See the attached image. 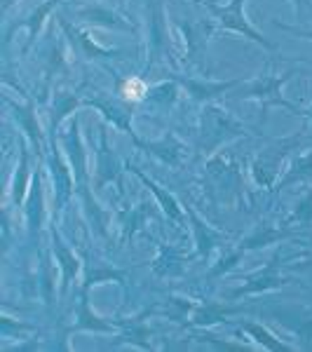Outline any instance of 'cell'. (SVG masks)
I'll use <instances>...</instances> for the list:
<instances>
[{
    "instance_id": "cell-11",
    "label": "cell",
    "mask_w": 312,
    "mask_h": 352,
    "mask_svg": "<svg viewBox=\"0 0 312 352\" xmlns=\"http://www.w3.org/2000/svg\"><path fill=\"white\" fill-rule=\"evenodd\" d=\"M78 14V19L87 26H96V28H109V31H122V33H134L136 26L132 24V19H127L124 14H120L118 10L106 8V5H78L73 8Z\"/></svg>"
},
{
    "instance_id": "cell-7",
    "label": "cell",
    "mask_w": 312,
    "mask_h": 352,
    "mask_svg": "<svg viewBox=\"0 0 312 352\" xmlns=\"http://www.w3.org/2000/svg\"><path fill=\"white\" fill-rule=\"evenodd\" d=\"M216 21H177V31L183 41V64L188 68H195V71H204V64H207V43L212 36H219L216 31Z\"/></svg>"
},
{
    "instance_id": "cell-5",
    "label": "cell",
    "mask_w": 312,
    "mask_h": 352,
    "mask_svg": "<svg viewBox=\"0 0 312 352\" xmlns=\"http://www.w3.org/2000/svg\"><path fill=\"white\" fill-rule=\"evenodd\" d=\"M56 134H49V153H47V167L52 176V190H54V217L59 219L66 212L68 202L76 195V176H73L71 162H68L64 148H56Z\"/></svg>"
},
{
    "instance_id": "cell-20",
    "label": "cell",
    "mask_w": 312,
    "mask_h": 352,
    "mask_svg": "<svg viewBox=\"0 0 312 352\" xmlns=\"http://www.w3.org/2000/svg\"><path fill=\"white\" fill-rule=\"evenodd\" d=\"M132 174L139 176V179H141V184H144L146 188H148V190L153 192V195H155L157 207L162 209V214H164V217H167L169 221H172V223H177L179 228H183V226H186V217H188V212H186V209L181 207V202L177 200V197H174L169 190H164L162 186H157L155 181H151L146 174H141L136 167H132Z\"/></svg>"
},
{
    "instance_id": "cell-16",
    "label": "cell",
    "mask_w": 312,
    "mask_h": 352,
    "mask_svg": "<svg viewBox=\"0 0 312 352\" xmlns=\"http://www.w3.org/2000/svg\"><path fill=\"white\" fill-rule=\"evenodd\" d=\"M109 124H101L99 129V148H96V167H94V179L96 186L104 188V186L113 184V181L120 179V169L122 164L118 162V157L113 155L111 146H109V132H106Z\"/></svg>"
},
{
    "instance_id": "cell-15",
    "label": "cell",
    "mask_w": 312,
    "mask_h": 352,
    "mask_svg": "<svg viewBox=\"0 0 312 352\" xmlns=\"http://www.w3.org/2000/svg\"><path fill=\"white\" fill-rule=\"evenodd\" d=\"M177 82L181 87L188 92V96L197 104H212L216 96L230 92V89L240 87L242 85V78L237 80H228V82H216V80H209V78H183V76H177Z\"/></svg>"
},
{
    "instance_id": "cell-4",
    "label": "cell",
    "mask_w": 312,
    "mask_h": 352,
    "mask_svg": "<svg viewBox=\"0 0 312 352\" xmlns=\"http://www.w3.org/2000/svg\"><path fill=\"white\" fill-rule=\"evenodd\" d=\"M146 71L155 68L162 59H169L172 50V31L167 24V12H164L162 0H148L146 3Z\"/></svg>"
},
{
    "instance_id": "cell-3",
    "label": "cell",
    "mask_w": 312,
    "mask_h": 352,
    "mask_svg": "<svg viewBox=\"0 0 312 352\" xmlns=\"http://www.w3.org/2000/svg\"><path fill=\"white\" fill-rule=\"evenodd\" d=\"M245 3L247 0H228L225 5H216L214 0H204L202 5L212 12L219 33H235V36H242V38H247V41L256 43L258 47L268 50V52H275L277 50L275 45L249 21Z\"/></svg>"
},
{
    "instance_id": "cell-23",
    "label": "cell",
    "mask_w": 312,
    "mask_h": 352,
    "mask_svg": "<svg viewBox=\"0 0 312 352\" xmlns=\"http://www.w3.org/2000/svg\"><path fill=\"white\" fill-rule=\"evenodd\" d=\"M310 179H312V151L303 153V155H296L291 164H287L285 176H280L275 190H285L293 184H308Z\"/></svg>"
},
{
    "instance_id": "cell-22",
    "label": "cell",
    "mask_w": 312,
    "mask_h": 352,
    "mask_svg": "<svg viewBox=\"0 0 312 352\" xmlns=\"http://www.w3.org/2000/svg\"><path fill=\"white\" fill-rule=\"evenodd\" d=\"M240 329H242V333H247L252 343H256L258 348H263L268 352H291V350H296L291 343L277 338L268 327L258 324V322H242Z\"/></svg>"
},
{
    "instance_id": "cell-8",
    "label": "cell",
    "mask_w": 312,
    "mask_h": 352,
    "mask_svg": "<svg viewBox=\"0 0 312 352\" xmlns=\"http://www.w3.org/2000/svg\"><path fill=\"white\" fill-rule=\"evenodd\" d=\"M82 104L87 109H94L96 113H101L106 122L113 124L118 132H124L127 136H132V141L141 148V141L134 132L132 116H134V104L124 101L122 96H109V94H96V96H85Z\"/></svg>"
},
{
    "instance_id": "cell-1",
    "label": "cell",
    "mask_w": 312,
    "mask_h": 352,
    "mask_svg": "<svg viewBox=\"0 0 312 352\" xmlns=\"http://www.w3.org/2000/svg\"><path fill=\"white\" fill-rule=\"evenodd\" d=\"M293 76H296L293 68L280 76V73L275 71V64H272V61H265L263 71H260L258 76H254L252 80H242L237 96H240V99H247V101H256L260 106V111H263V118L270 109H285L300 118L303 111H298L291 101H287L285 92H282V89H285V82L291 80Z\"/></svg>"
},
{
    "instance_id": "cell-19",
    "label": "cell",
    "mask_w": 312,
    "mask_h": 352,
    "mask_svg": "<svg viewBox=\"0 0 312 352\" xmlns=\"http://www.w3.org/2000/svg\"><path fill=\"white\" fill-rule=\"evenodd\" d=\"M73 331H89V333H113L115 324H109L101 315H96L89 305V285L82 282L80 298H78V312H76V324Z\"/></svg>"
},
{
    "instance_id": "cell-14",
    "label": "cell",
    "mask_w": 312,
    "mask_h": 352,
    "mask_svg": "<svg viewBox=\"0 0 312 352\" xmlns=\"http://www.w3.org/2000/svg\"><path fill=\"white\" fill-rule=\"evenodd\" d=\"M10 109V116L14 118L16 127L24 132V136L31 141L33 151L36 153H43L45 148V134L41 129V122H38V113H36V104L33 99H26V104H14L12 99H5Z\"/></svg>"
},
{
    "instance_id": "cell-18",
    "label": "cell",
    "mask_w": 312,
    "mask_h": 352,
    "mask_svg": "<svg viewBox=\"0 0 312 352\" xmlns=\"http://www.w3.org/2000/svg\"><path fill=\"white\" fill-rule=\"evenodd\" d=\"M285 285H289V280L282 275L280 270H277V258H272L260 272H256V275H249L245 285L232 292V298L252 296V294H263V292H270V289H280Z\"/></svg>"
},
{
    "instance_id": "cell-30",
    "label": "cell",
    "mask_w": 312,
    "mask_h": 352,
    "mask_svg": "<svg viewBox=\"0 0 312 352\" xmlns=\"http://www.w3.org/2000/svg\"><path fill=\"white\" fill-rule=\"evenodd\" d=\"M272 24H275V28H280V31L291 33V36H296V38H305V41H312V31H308V28L289 26V24H282V21H272Z\"/></svg>"
},
{
    "instance_id": "cell-10",
    "label": "cell",
    "mask_w": 312,
    "mask_h": 352,
    "mask_svg": "<svg viewBox=\"0 0 312 352\" xmlns=\"http://www.w3.org/2000/svg\"><path fill=\"white\" fill-rule=\"evenodd\" d=\"M54 21H56V26L61 28V33H64L66 41L71 43L73 52H76L78 56H82V59L104 61V59H113V56L120 54V50H111V47H104V45L96 43L89 31H85V28H78V26L68 24V19H66L64 14H56Z\"/></svg>"
},
{
    "instance_id": "cell-29",
    "label": "cell",
    "mask_w": 312,
    "mask_h": 352,
    "mask_svg": "<svg viewBox=\"0 0 312 352\" xmlns=\"http://www.w3.org/2000/svg\"><path fill=\"white\" fill-rule=\"evenodd\" d=\"M296 10V21L298 24H308L312 21V0H289Z\"/></svg>"
},
{
    "instance_id": "cell-32",
    "label": "cell",
    "mask_w": 312,
    "mask_h": 352,
    "mask_svg": "<svg viewBox=\"0 0 312 352\" xmlns=\"http://www.w3.org/2000/svg\"><path fill=\"white\" fill-rule=\"evenodd\" d=\"M19 0H3V14H8L12 10V5H16Z\"/></svg>"
},
{
    "instance_id": "cell-26",
    "label": "cell",
    "mask_w": 312,
    "mask_h": 352,
    "mask_svg": "<svg viewBox=\"0 0 312 352\" xmlns=\"http://www.w3.org/2000/svg\"><path fill=\"white\" fill-rule=\"evenodd\" d=\"M190 214V221H192V230H195V244H197V254H200L202 258H207L209 254L214 252V247L219 244V232L214 228H209L207 223H202L200 219L195 217L192 212Z\"/></svg>"
},
{
    "instance_id": "cell-9",
    "label": "cell",
    "mask_w": 312,
    "mask_h": 352,
    "mask_svg": "<svg viewBox=\"0 0 312 352\" xmlns=\"http://www.w3.org/2000/svg\"><path fill=\"white\" fill-rule=\"evenodd\" d=\"M296 139L277 141L272 148H265L256 160L252 162V174L258 186H263V188H268V190H275L277 181H280V176H282V162H285V157L289 155V151H291Z\"/></svg>"
},
{
    "instance_id": "cell-33",
    "label": "cell",
    "mask_w": 312,
    "mask_h": 352,
    "mask_svg": "<svg viewBox=\"0 0 312 352\" xmlns=\"http://www.w3.org/2000/svg\"><path fill=\"white\" fill-rule=\"evenodd\" d=\"M195 3H204V0H195Z\"/></svg>"
},
{
    "instance_id": "cell-13",
    "label": "cell",
    "mask_w": 312,
    "mask_h": 352,
    "mask_svg": "<svg viewBox=\"0 0 312 352\" xmlns=\"http://www.w3.org/2000/svg\"><path fill=\"white\" fill-rule=\"evenodd\" d=\"M49 235H52V252H54V258H56V268H59V272H61L59 294L64 296V294L68 292V287L73 285V280H76V277L80 275L82 261L76 256V252H73V249L68 247V242L59 235L56 226H52V228H49Z\"/></svg>"
},
{
    "instance_id": "cell-17",
    "label": "cell",
    "mask_w": 312,
    "mask_h": 352,
    "mask_svg": "<svg viewBox=\"0 0 312 352\" xmlns=\"http://www.w3.org/2000/svg\"><path fill=\"white\" fill-rule=\"evenodd\" d=\"M61 3H64V0H41V3H38L36 8L26 14V19H21V21H16V24H14V28H26L24 54L38 43L43 26L47 24V19H52V14L56 12V8H59Z\"/></svg>"
},
{
    "instance_id": "cell-24",
    "label": "cell",
    "mask_w": 312,
    "mask_h": 352,
    "mask_svg": "<svg viewBox=\"0 0 312 352\" xmlns=\"http://www.w3.org/2000/svg\"><path fill=\"white\" fill-rule=\"evenodd\" d=\"M78 106H85L80 96L71 94V92H59L54 96L52 111H49V132L47 134H56V129L61 127V122L66 120L71 113H76Z\"/></svg>"
},
{
    "instance_id": "cell-6",
    "label": "cell",
    "mask_w": 312,
    "mask_h": 352,
    "mask_svg": "<svg viewBox=\"0 0 312 352\" xmlns=\"http://www.w3.org/2000/svg\"><path fill=\"white\" fill-rule=\"evenodd\" d=\"M245 132H247V129H242L228 111L219 109V106L207 104V109H204V116H202L200 148L212 155V153H216L221 146L228 144L230 139H235V136H242Z\"/></svg>"
},
{
    "instance_id": "cell-31",
    "label": "cell",
    "mask_w": 312,
    "mask_h": 352,
    "mask_svg": "<svg viewBox=\"0 0 312 352\" xmlns=\"http://www.w3.org/2000/svg\"><path fill=\"white\" fill-rule=\"evenodd\" d=\"M300 118L305 120V134H308L310 139H312V104L303 111V116H300Z\"/></svg>"
},
{
    "instance_id": "cell-12",
    "label": "cell",
    "mask_w": 312,
    "mask_h": 352,
    "mask_svg": "<svg viewBox=\"0 0 312 352\" xmlns=\"http://www.w3.org/2000/svg\"><path fill=\"white\" fill-rule=\"evenodd\" d=\"M24 219H26V230L28 237H38L47 219V207H45V176L43 169L33 172L31 188H28L26 202H24Z\"/></svg>"
},
{
    "instance_id": "cell-21",
    "label": "cell",
    "mask_w": 312,
    "mask_h": 352,
    "mask_svg": "<svg viewBox=\"0 0 312 352\" xmlns=\"http://www.w3.org/2000/svg\"><path fill=\"white\" fill-rule=\"evenodd\" d=\"M31 181H33L31 155H28L26 146H21L19 162H16V169H14V176H12V186H10V197H12L14 207H24L28 188H31Z\"/></svg>"
},
{
    "instance_id": "cell-27",
    "label": "cell",
    "mask_w": 312,
    "mask_h": 352,
    "mask_svg": "<svg viewBox=\"0 0 312 352\" xmlns=\"http://www.w3.org/2000/svg\"><path fill=\"white\" fill-rule=\"evenodd\" d=\"M141 148H148L151 153H155L162 162L174 164V167H179L181 155H183V144H179L177 139L172 141V136H164L162 144H148V146H141Z\"/></svg>"
},
{
    "instance_id": "cell-2",
    "label": "cell",
    "mask_w": 312,
    "mask_h": 352,
    "mask_svg": "<svg viewBox=\"0 0 312 352\" xmlns=\"http://www.w3.org/2000/svg\"><path fill=\"white\" fill-rule=\"evenodd\" d=\"M61 146H64V153L71 162V169H73V176H76V192H80L82 200H85V207L87 212L92 214V221L96 223V228L104 235L106 228H104V217L96 207L92 195L87 190V184H89V169H87V148H85V139H82V129H80V120L78 118H71L66 124V132L61 134Z\"/></svg>"
},
{
    "instance_id": "cell-25",
    "label": "cell",
    "mask_w": 312,
    "mask_h": 352,
    "mask_svg": "<svg viewBox=\"0 0 312 352\" xmlns=\"http://www.w3.org/2000/svg\"><path fill=\"white\" fill-rule=\"evenodd\" d=\"M179 87L181 85L177 82V78L174 80H162L155 87H151V92L144 101H148L153 109H169L179 99Z\"/></svg>"
},
{
    "instance_id": "cell-28",
    "label": "cell",
    "mask_w": 312,
    "mask_h": 352,
    "mask_svg": "<svg viewBox=\"0 0 312 352\" xmlns=\"http://www.w3.org/2000/svg\"><path fill=\"white\" fill-rule=\"evenodd\" d=\"M151 87L148 82L144 80V78H127V80L120 82V94L124 101H129V104H141V101L148 96Z\"/></svg>"
}]
</instances>
